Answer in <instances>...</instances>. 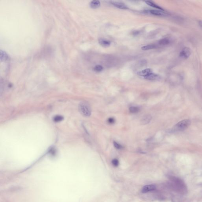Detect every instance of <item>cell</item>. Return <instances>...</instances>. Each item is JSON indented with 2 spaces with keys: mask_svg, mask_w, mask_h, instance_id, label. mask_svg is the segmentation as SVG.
<instances>
[{
  "mask_svg": "<svg viewBox=\"0 0 202 202\" xmlns=\"http://www.w3.org/2000/svg\"><path fill=\"white\" fill-rule=\"evenodd\" d=\"M94 70L97 72H100L103 70V67L100 65H96L94 68Z\"/></svg>",
  "mask_w": 202,
  "mask_h": 202,
  "instance_id": "e0dca14e",
  "label": "cell"
},
{
  "mask_svg": "<svg viewBox=\"0 0 202 202\" xmlns=\"http://www.w3.org/2000/svg\"><path fill=\"white\" fill-rule=\"evenodd\" d=\"M129 111L133 113L138 112L139 111V109L137 107H131L129 108Z\"/></svg>",
  "mask_w": 202,
  "mask_h": 202,
  "instance_id": "2e32d148",
  "label": "cell"
},
{
  "mask_svg": "<svg viewBox=\"0 0 202 202\" xmlns=\"http://www.w3.org/2000/svg\"><path fill=\"white\" fill-rule=\"evenodd\" d=\"M144 78L147 80L153 81V80H157L158 79H159L160 78V77L157 74L152 72L144 77Z\"/></svg>",
  "mask_w": 202,
  "mask_h": 202,
  "instance_id": "30bf717a",
  "label": "cell"
},
{
  "mask_svg": "<svg viewBox=\"0 0 202 202\" xmlns=\"http://www.w3.org/2000/svg\"><path fill=\"white\" fill-rule=\"evenodd\" d=\"M192 53L191 49L188 47H185L182 50L180 53L179 56L183 59H187L190 56Z\"/></svg>",
  "mask_w": 202,
  "mask_h": 202,
  "instance_id": "277c9868",
  "label": "cell"
},
{
  "mask_svg": "<svg viewBox=\"0 0 202 202\" xmlns=\"http://www.w3.org/2000/svg\"><path fill=\"white\" fill-rule=\"evenodd\" d=\"M152 117L150 114H147L142 118L141 120V124L143 125L148 124L152 120Z\"/></svg>",
  "mask_w": 202,
  "mask_h": 202,
  "instance_id": "52a82bcc",
  "label": "cell"
},
{
  "mask_svg": "<svg viewBox=\"0 0 202 202\" xmlns=\"http://www.w3.org/2000/svg\"><path fill=\"white\" fill-rule=\"evenodd\" d=\"M170 42L169 39L167 38H164L158 41V43L160 45H165L169 44Z\"/></svg>",
  "mask_w": 202,
  "mask_h": 202,
  "instance_id": "5bb4252c",
  "label": "cell"
},
{
  "mask_svg": "<svg viewBox=\"0 0 202 202\" xmlns=\"http://www.w3.org/2000/svg\"><path fill=\"white\" fill-rule=\"evenodd\" d=\"M149 13L152 15L157 16H169V14L165 11H162L161 10H152L149 11Z\"/></svg>",
  "mask_w": 202,
  "mask_h": 202,
  "instance_id": "5b68a950",
  "label": "cell"
},
{
  "mask_svg": "<svg viewBox=\"0 0 202 202\" xmlns=\"http://www.w3.org/2000/svg\"><path fill=\"white\" fill-rule=\"evenodd\" d=\"M191 124V121L188 119L182 120L177 124L174 127L175 131H182L186 129Z\"/></svg>",
  "mask_w": 202,
  "mask_h": 202,
  "instance_id": "3957f363",
  "label": "cell"
},
{
  "mask_svg": "<svg viewBox=\"0 0 202 202\" xmlns=\"http://www.w3.org/2000/svg\"><path fill=\"white\" fill-rule=\"evenodd\" d=\"M63 119V117L61 116L57 115L55 116L53 118V120L55 122H59L61 121Z\"/></svg>",
  "mask_w": 202,
  "mask_h": 202,
  "instance_id": "ac0fdd59",
  "label": "cell"
},
{
  "mask_svg": "<svg viewBox=\"0 0 202 202\" xmlns=\"http://www.w3.org/2000/svg\"><path fill=\"white\" fill-rule=\"evenodd\" d=\"M79 110L82 115L86 117H89L91 114V110L90 106L87 103L82 102L79 105Z\"/></svg>",
  "mask_w": 202,
  "mask_h": 202,
  "instance_id": "7a4b0ae2",
  "label": "cell"
},
{
  "mask_svg": "<svg viewBox=\"0 0 202 202\" xmlns=\"http://www.w3.org/2000/svg\"><path fill=\"white\" fill-rule=\"evenodd\" d=\"M156 189V186L154 185H148L144 186L142 189V192L144 193L152 191Z\"/></svg>",
  "mask_w": 202,
  "mask_h": 202,
  "instance_id": "ba28073f",
  "label": "cell"
},
{
  "mask_svg": "<svg viewBox=\"0 0 202 202\" xmlns=\"http://www.w3.org/2000/svg\"><path fill=\"white\" fill-rule=\"evenodd\" d=\"M110 3L114 6L118 8L119 9H123V10H126V9H128L127 6H126L125 4L121 2L111 1L110 2Z\"/></svg>",
  "mask_w": 202,
  "mask_h": 202,
  "instance_id": "8992f818",
  "label": "cell"
},
{
  "mask_svg": "<svg viewBox=\"0 0 202 202\" xmlns=\"http://www.w3.org/2000/svg\"><path fill=\"white\" fill-rule=\"evenodd\" d=\"M169 179L171 181V187L174 190L182 194L187 193L186 185L182 180L173 176H169Z\"/></svg>",
  "mask_w": 202,
  "mask_h": 202,
  "instance_id": "6da1fadb",
  "label": "cell"
},
{
  "mask_svg": "<svg viewBox=\"0 0 202 202\" xmlns=\"http://www.w3.org/2000/svg\"><path fill=\"white\" fill-rule=\"evenodd\" d=\"M101 5L100 2L97 0H92L90 2V6L92 9H96L99 8Z\"/></svg>",
  "mask_w": 202,
  "mask_h": 202,
  "instance_id": "7c38bea8",
  "label": "cell"
},
{
  "mask_svg": "<svg viewBox=\"0 0 202 202\" xmlns=\"http://www.w3.org/2000/svg\"><path fill=\"white\" fill-rule=\"evenodd\" d=\"M198 23L199 26L202 29V20H199V21Z\"/></svg>",
  "mask_w": 202,
  "mask_h": 202,
  "instance_id": "7402d4cb",
  "label": "cell"
},
{
  "mask_svg": "<svg viewBox=\"0 0 202 202\" xmlns=\"http://www.w3.org/2000/svg\"><path fill=\"white\" fill-rule=\"evenodd\" d=\"M145 2H146V4H148V5H149V6H150L151 7L155 8L158 9V10H161L162 11H165V10L162 8V7H160L158 5H157V4H154V2H152V1H145Z\"/></svg>",
  "mask_w": 202,
  "mask_h": 202,
  "instance_id": "4fadbf2b",
  "label": "cell"
},
{
  "mask_svg": "<svg viewBox=\"0 0 202 202\" xmlns=\"http://www.w3.org/2000/svg\"><path fill=\"white\" fill-rule=\"evenodd\" d=\"M112 163L113 165L115 167H117L119 164V162H118V160L117 159H113V160H112Z\"/></svg>",
  "mask_w": 202,
  "mask_h": 202,
  "instance_id": "ffe728a7",
  "label": "cell"
},
{
  "mask_svg": "<svg viewBox=\"0 0 202 202\" xmlns=\"http://www.w3.org/2000/svg\"><path fill=\"white\" fill-rule=\"evenodd\" d=\"M98 42L103 47H108L110 45V41L101 38L99 39Z\"/></svg>",
  "mask_w": 202,
  "mask_h": 202,
  "instance_id": "8fae6325",
  "label": "cell"
},
{
  "mask_svg": "<svg viewBox=\"0 0 202 202\" xmlns=\"http://www.w3.org/2000/svg\"><path fill=\"white\" fill-rule=\"evenodd\" d=\"M156 45L154 44L148 45H145L144 46L141 47V49L142 50L145 51L150 50V49H154L156 48Z\"/></svg>",
  "mask_w": 202,
  "mask_h": 202,
  "instance_id": "9a60e30c",
  "label": "cell"
},
{
  "mask_svg": "<svg viewBox=\"0 0 202 202\" xmlns=\"http://www.w3.org/2000/svg\"><path fill=\"white\" fill-rule=\"evenodd\" d=\"M152 69L150 68H147V69H144L143 70L139 71L137 72V74L138 75L141 76V77H145L147 75L150 74V73H152Z\"/></svg>",
  "mask_w": 202,
  "mask_h": 202,
  "instance_id": "9c48e42d",
  "label": "cell"
},
{
  "mask_svg": "<svg viewBox=\"0 0 202 202\" xmlns=\"http://www.w3.org/2000/svg\"><path fill=\"white\" fill-rule=\"evenodd\" d=\"M108 121L109 123L111 124H112L115 122V120L113 118H108Z\"/></svg>",
  "mask_w": 202,
  "mask_h": 202,
  "instance_id": "44dd1931",
  "label": "cell"
},
{
  "mask_svg": "<svg viewBox=\"0 0 202 202\" xmlns=\"http://www.w3.org/2000/svg\"><path fill=\"white\" fill-rule=\"evenodd\" d=\"M114 147L116 148V149H120L122 148V145H120V144L119 143H116V142H114Z\"/></svg>",
  "mask_w": 202,
  "mask_h": 202,
  "instance_id": "d6986e66",
  "label": "cell"
}]
</instances>
